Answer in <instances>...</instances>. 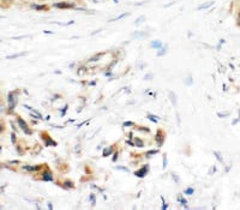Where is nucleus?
<instances>
[{
  "label": "nucleus",
  "mask_w": 240,
  "mask_h": 210,
  "mask_svg": "<svg viewBox=\"0 0 240 210\" xmlns=\"http://www.w3.org/2000/svg\"><path fill=\"white\" fill-rule=\"evenodd\" d=\"M65 186H67V187H73V184H71V181L67 180V181H65Z\"/></svg>",
  "instance_id": "nucleus-16"
},
{
  "label": "nucleus",
  "mask_w": 240,
  "mask_h": 210,
  "mask_svg": "<svg viewBox=\"0 0 240 210\" xmlns=\"http://www.w3.org/2000/svg\"><path fill=\"white\" fill-rule=\"evenodd\" d=\"M55 7H59V8H70L73 5L72 4H66V3H60V4H54Z\"/></svg>",
  "instance_id": "nucleus-3"
},
{
  "label": "nucleus",
  "mask_w": 240,
  "mask_h": 210,
  "mask_svg": "<svg viewBox=\"0 0 240 210\" xmlns=\"http://www.w3.org/2000/svg\"><path fill=\"white\" fill-rule=\"evenodd\" d=\"M109 153H112V148H110V146H108L107 149H105V151H103V156H108Z\"/></svg>",
  "instance_id": "nucleus-9"
},
{
  "label": "nucleus",
  "mask_w": 240,
  "mask_h": 210,
  "mask_svg": "<svg viewBox=\"0 0 240 210\" xmlns=\"http://www.w3.org/2000/svg\"><path fill=\"white\" fill-rule=\"evenodd\" d=\"M150 46H151L152 48H159V49H160V48L162 47V42L159 41V40H156V41H152V42H151Z\"/></svg>",
  "instance_id": "nucleus-5"
},
{
  "label": "nucleus",
  "mask_w": 240,
  "mask_h": 210,
  "mask_svg": "<svg viewBox=\"0 0 240 210\" xmlns=\"http://www.w3.org/2000/svg\"><path fill=\"white\" fill-rule=\"evenodd\" d=\"M178 199H180V203H181L184 206H186V201H185V199H184L181 196H178Z\"/></svg>",
  "instance_id": "nucleus-13"
},
{
  "label": "nucleus",
  "mask_w": 240,
  "mask_h": 210,
  "mask_svg": "<svg viewBox=\"0 0 240 210\" xmlns=\"http://www.w3.org/2000/svg\"><path fill=\"white\" fill-rule=\"evenodd\" d=\"M23 169H24V171L34 172V171H38V169H40V167H29V166H25V167H23Z\"/></svg>",
  "instance_id": "nucleus-7"
},
{
  "label": "nucleus",
  "mask_w": 240,
  "mask_h": 210,
  "mask_svg": "<svg viewBox=\"0 0 240 210\" xmlns=\"http://www.w3.org/2000/svg\"><path fill=\"white\" fill-rule=\"evenodd\" d=\"M136 145H137V146H143V142L141 139H136Z\"/></svg>",
  "instance_id": "nucleus-15"
},
{
  "label": "nucleus",
  "mask_w": 240,
  "mask_h": 210,
  "mask_svg": "<svg viewBox=\"0 0 240 210\" xmlns=\"http://www.w3.org/2000/svg\"><path fill=\"white\" fill-rule=\"evenodd\" d=\"M33 7H34V8H37V10H45V8H47L46 6H42V5H40V6H37V5H34Z\"/></svg>",
  "instance_id": "nucleus-14"
},
{
  "label": "nucleus",
  "mask_w": 240,
  "mask_h": 210,
  "mask_svg": "<svg viewBox=\"0 0 240 210\" xmlns=\"http://www.w3.org/2000/svg\"><path fill=\"white\" fill-rule=\"evenodd\" d=\"M42 179H43V180H46V181H50V180H53V176H52V173H50V172L45 173V174H43V176H42Z\"/></svg>",
  "instance_id": "nucleus-6"
},
{
  "label": "nucleus",
  "mask_w": 240,
  "mask_h": 210,
  "mask_svg": "<svg viewBox=\"0 0 240 210\" xmlns=\"http://www.w3.org/2000/svg\"><path fill=\"white\" fill-rule=\"evenodd\" d=\"M185 193H186V195H192V193H193V188H191V187L186 188V190H185Z\"/></svg>",
  "instance_id": "nucleus-12"
},
{
  "label": "nucleus",
  "mask_w": 240,
  "mask_h": 210,
  "mask_svg": "<svg viewBox=\"0 0 240 210\" xmlns=\"http://www.w3.org/2000/svg\"><path fill=\"white\" fill-rule=\"evenodd\" d=\"M17 122L19 124L20 127H22V129L24 130V132H25L27 134H30V133H31V131L28 129V125H27V122H25V121L22 119V118H19V117H18V118H17Z\"/></svg>",
  "instance_id": "nucleus-1"
},
{
  "label": "nucleus",
  "mask_w": 240,
  "mask_h": 210,
  "mask_svg": "<svg viewBox=\"0 0 240 210\" xmlns=\"http://www.w3.org/2000/svg\"><path fill=\"white\" fill-rule=\"evenodd\" d=\"M15 107H16V100L13 99V94L10 92L8 94V108L10 111H12Z\"/></svg>",
  "instance_id": "nucleus-2"
},
{
  "label": "nucleus",
  "mask_w": 240,
  "mask_h": 210,
  "mask_svg": "<svg viewBox=\"0 0 240 210\" xmlns=\"http://www.w3.org/2000/svg\"><path fill=\"white\" fill-rule=\"evenodd\" d=\"M238 25H240V12L238 15Z\"/></svg>",
  "instance_id": "nucleus-21"
},
{
  "label": "nucleus",
  "mask_w": 240,
  "mask_h": 210,
  "mask_svg": "<svg viewBox=\"0 0 240 210\" xmlns=\"http://www.w3.org/2000/svg\"><path fill=\"white\" fill-rule=\"evenodd\" d=\"M16 142V137H15V134H12V143Z\"/></svg>",
  "instance_id": "nucleus-22"
},
{
  "label": "nucleus",
  "mask_w": 240,
  "mask_h": 210,
  "mask_svg": "<svg viewBox=\"0 0 240 210\" xmlns=\"http://www.w3.org/2000/svg\"><path fill=\"white\" fill-rule=\"evenodd\" d=\"M127 16V13H124V15H121V16H119V17H117L115 19H113V20H118V19H120V18H122V17H126Z\"/></svg>",
  "instance_id": "nucleus-17"
},
{
  "label": "nucleus",
  "mask_w": 240,
  "mask_h": 210,
  "mask_svg": "<svg viewBox=\"0 0 240 210\" xmlns=\"http://www.w3.org/2000/svg\"><path fill=\"white\" fill-rule=\"evenodd\" d=\"M166 166H167V157L164 156L163 157V168H166Z\"/></svg>",
  "instance_id": "nucleus-19"
},
{
  "label": "nucleus",
  "mask_w": 240,
  "mask_h": 210,
  "mask_svg": "<svg viewBox=\"0 0 240 210\" xmlns=\"http://www.w3.org/2000/svg\"><path fill=\"white\" fill-rule=\"evenodd\" d=\"M132 125H133V122H132V121H130V122H129V121L124 122V126H132Z\"/></svg>",
  "instance_id": "nucleus-18"
},
{
  "label": "nucleus",
  "mask_w": 240,
  "mask_h": 210,
  "mask_svg": "<svg viewBox=\"0 0 240 210\" xmlns=\"http://www.w3.org/2000/svg\"><path fill=\"white\" fill-rule=\"evenodd\" d=\"M214 3L213 1H210V3H205V4H203V5H201L199 7H198V10H203V8H208L209 6H211Z\"/></svg>",
  "instance_id": "nucleus-8"
},
{
  "label": "nucleus",
  "mask_w": 240,
  "mask_h": 210,
  "mask_svg": "<svg viewBox=\"0 0 240 210\" xmlns=\"http://www.w3.org/2000/svg\"><path fill=\"white\" fill-rule=\"evenodd\" d=\"M147 171H148V166H145V167H143V169L136 172V175L137 176H144L145 174H147Z\"/></svg>",
  "instance_id": "nucleus-4"
},
{
  "label": "nucleus",
  "mask_w": 240,
  "mask_h": 210,
  "mask_svg": "<svg viewBox=\"0 0 240 210\" xmlns=\"http://www.w3.org/2000/svg\"><path fill=\"white\" fill-rule=\"evenodd\" d=\"M166 49H167L166 47H161V50H160V52H159V53H157V55H159V57H161V55H163V54L166 53Z\"/></svg>",
  "instance_id": "nucleus-10"
},
{
  "label": "nucleus",
  "mask_w": 240,
  "mask_h": 210,
  "mask_svg": "<svg viewBox=\"0 0 240 210\" xmlns=\"http://www.w3.org/2000/svg\"><path fill=\"white\" fill-rule=\"evenodd\" d=\"M46 143H47V145H55V144H57L54 141H52V139H49V138L46 139Z\"/></svg>",
  "instance_id": "nucleus-11"
},
{
  "label": "nucleus",
  "mask_w": 240,
  "mask_h": 210,
  "mask_svg": "<svg viewBox=\"0 0 240 210\" xmlns=\"http://www.w3.org/2000/svg\"><path fill=\"white\" fill-rule=\"evenodd\" d=\"M215 155H216V156L218 157V160H220V161H222V157L220 156V153H215Z\"/></svg>",
  "instance_id": "nucleus-20"
}]
</instances>
